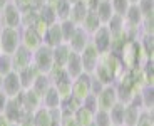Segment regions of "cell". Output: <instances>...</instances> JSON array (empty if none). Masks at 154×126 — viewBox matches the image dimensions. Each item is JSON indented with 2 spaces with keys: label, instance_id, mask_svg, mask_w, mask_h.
I'll return each mask as SVG.
<instances>
[{
  "label": "cell",
  "instance_id": "1",
  "mask_svg": "<svg viewBox=\"0 0 154 126\" xmlns=\"http://www.w3.org/2000/svg\"><path fill=\"white\" fill-rule=\"evenodd\" d=\"M124 71H126V69H124L119 56L111 52V50H107V52L99 54L97 66H96L92 74L104 84V86H109V84H114L116 81L119 79Z\"/></svg>",
  "mask_w": 154,
  "mask_h": 126
},
{
  "label": "cell",
  "instance_id": "2",
  "mask_svg": "<svg viewBox=\"0 0 154 126\" xmlns=\"http://www.w3.org/2000/svg\"><path fill=\"white\" fill-rule=\"evenodd\" d=\"M117 56H119V59L126 71H132L136 67H141V64L146 61L137 40H126Z\"/></svg>",
  "mask_w": 154,
  "mask_h": 126
},
{
  "label": "cell",
  "instance_id": "3",
  "mask_svg": "<svg viewBox=\"0 0 154 126\" xmlns=\"http://www.w3.org/2000/svg\"><path fill=\"white\" fill-rule=\"evenodd\" d=\"M20 46V27H0V50L2 54L15 52Z\"/></svg>",
  "mask_w": 154,
  "mask_h": 126
},
{
  "label": "cell",
  "instance_id": "4",
  "mask_svg": "<svg viewBox=\"0 0 154 126\" xmlns=\"http://www.w3.org/2000/svg\"><path fill=\"white\" fill-rule=\"evenodd\" d=\"M32 64L38 69V73L47 74L54 67V50L47 44H42L34 54H32Z\"/></svg>",
  "mask_w": 154,
  "mask_h": 126
},
{
  "label": "cell",
  "instance_id": "5",
  "mask_svg": "<svg viewBox=\"0 0 154 126\" xmlns=\"http://www.w3.org/2000/svg\"><path fill=\"white\" fill-rule=\"evenodd\" d=\"M4 115H5V118H7L10 123H20V119L27 115V113H25V109H23L22 99H20V94L15 96V98H8V99H7V104H5V109H4Z\"/></svg>",
  "mask_w": 154,
  "mask_h": 126
},
{
  "label": "cell",
  "instance_id": "6",
  "mask_svg": "<svg viewBox=\"0 0 154 126\" xmlns=\"http://www.w3.org/2000/svg\"><path fill=\"white\" fill-rule=\"evenodd\" d=\"M44 44L42 37L34 31V27H20V46L30 52H35Z\"/></svg>",
  "mask_w": 154,
  "mask_h": 126
},
{
  "label": "cell",
  "instance_id": "7",
  "mask_svg": "<svg viewBox=\"0 0 154 126\" xmlns=\"http://www.w3.org/2000/svg\"><path fill=\"white\" fill-rule=\"evenodd\" d=\"M22 91H23V88H22V82H20L19 73L12 71V73L5 74L4 79H2V92L7 98H15Z\"/></svg>",
  "mask_w": 154,
  "mask_h": 126
},
{
  "label": "cell",
  "instance_id": "8",
  "mask_svg": "<svg viewBox=\"0 0 154 126\" xmlns=\"http://www.w3.org/2000/svg\"><path fill=\"white\" fill-rule=\"evenodd\" d=\"M20 15L22 12L17 8L14 2H8L2 8V15H0V27H20Z\"/></svg>",
  "mask_w": 154,
  "mask_h": 126
},
{
  "label": "cell",
  "instance_id": "9",
  "mask_svg": "<svg viewBox=\"0 0 154 126\" xmlns=\"http://www.w3.org/2000/svg\"><path fill=\"white\" fill-rule=\"evenodd\" d=\"M79 56H81V62H82V71L87 74H92L97 66V59H99V52H97L92 42H89Z\"/></svg>",
  "mask_w": 154,
  "mask_h": 126
},
{
  "label": "cell",
  "instance_id": "10",
  "mask_svg": "<svg viewBox=\"0 0 154 126\" xmlns=\"http://www.w3.org/2000/svg\"><path fill=\"white\" fill-rule=\"evenodd\" d=\"M91 42L97 49V52H107L111 50V32H109L107 25H100L92 35H91Z\"/></svg>",
  "mask_w": 154,
  "mask_h": 126
},
{
  "label": "cell",
  "instance_id": "11",
  "mask_svg": "<svg viewBox=\"0 0 154 126\" xmlns=\"http://www.w3.org/2000/svg\"><path fill=\"white\" fill-rule=\"evenodd\" d=\"M87 94H91V74L82 73L79 77L72 81V96L82 103Z\"/></svg>",
  "mask_w": 154,
  "mask_h": 126
},
{
  "label": "cell",
  "instance_id": "12",
  "mask_svg": "<svg viewBox=\"0 0 154 126\" xmlns=\"http://www.w3.org/2000/svg\"><path fill=\"white\" fill-rule=\"evenodd\" d=\"M32 54L34 52H30V50H27L25 47L19 46V49L10 56L12 57V69H14L15 73H20L22 69L30 66L32 64Z\"/></svg>",
  "mask_w": 154,
  "mask_h": 126
},
{
  "label": "cell",
  "instance_id": "13",
  "mask_svg": "<svg viewBox=\"0 0 154 126\" xmlns=\"http://www.w3.org/2000/svg\"><path fill=\"white\" fill-rule=\"evenodd\" d=\"M116 103H117V96H116L114 84L104 86V89H102V91L97 94V106H99V109L109 111Z\"/></svg>",
  "mask_w": 154,
  "mask_h": 126
},
{
  "label": "cell",
  "instance_id": "14",
  "mask_svg": "<svg viewBox=\"0 0 154 126\" xmlns=\"http://www.w3.org/2000/svg\"><path fill=\"white\" fill-rule=\"evenodd\" d=\"M20 99H22L25 113H34L35 109H38V108L42 106V98L34 89H23L20 92Z\"/></svg>",
  "mask_w": 154,
  "mask_h": 126
},
{
  "label": "cell",
  "instance_id": "15",
  "mask_svg": "<svg viewBox=\"0 0 154 126\" xmlns=\"http://www.w3.org/2000/svg\"><path fill=\"white\" fill-rule=\"evenodd\" d=\"M89 42H91V37H89V35L85 34L84 31H82L81 27H77L75 32H74V35L70 37V40L67 42V46L70 47V50H72V52L81 54Z\"/></svg>",
  "mask_w": 154,
  "mask_h": 126
},
{
  "label": "cell",
  "instance_id": "16",
  "mask_svg": "<svg viewBox=\"0 0 154 126\" xmlns=\"http://www.w3.org/2000/svg\"><path fill=\"white\" fill-rule=\"evenodd\" d=\"M44 44H47L49 47H57L59 44H64V39H62V31H60V22H54L50 24L49 29H47V34L44 37Z\"/></svg>",
  "mask_w": 154,
  "mask_h": 126
},
{
  "label": "cell",
  "instance_id": "17",
  "mask_svg": "<svg viewBox=\"0 0 154 126\" xmlns=\"http://www.w3.org/2000/svg\"><path fill=\"white\" fill-rule=\"evenodd\" d=\"M67 71V74H69V77L70 79H75V77H79L84 71H82V62H81V56L77 52H72L70 50V54H69V59H67V64H66V67H64Z\"/></svg>",
  "mask_w": 154,
  "mask_h": 126
},
{
  "label": "cell",
  "instance_id": "18",
  "mask_svg": "<svg viewBox=\"0 0 154 126\" xmlns=\"http://www.w3.org/2000/svg\"><path fill=\"white\" fill-rule=\"evenodd\" d=\"M34 116V124L35 126H50L54 123V115H52V111L47 109V108L40 106L38 109H35L32 113Z\"/></svg>",
  "mask_w": 154,
  "mask_h": 126
},
{
  "label": "cell",
  "instance_id": "19",
  "mask_svg": "<svg viewBox=\"0 0 154 126\" xmlns=\"http://www.w3.org/2000/svg\"><path fill=\"white\" fill-rule=\"evenodd\" d=\"M38 74H40V73H38V69L35 67L34 64H30V66H27L25 69H22V71L19 73L22 88L23 89H30L32 84H34V81H35V77H37Z\"/></svg>",
  "mask_w": 154,
  "mask_h": 126
},
{
  "label": "cell",
  "instance_id": "20",
  "mask_svg": "<svg viewBox=\"0 0 154 126\" xmlns=\"http://www.w3.org/2000/svg\"><path fill=\"white\" fill-rule=\"evenodd\" d=\"M87 5L82 2V0H79V2H75L74 5H70V14H69V20H72L74 24H75L77 27L82 24V20H84V17L87 15Z\"/></svg>",
  "mask_w": 154,
  "mask_h": 126
},
{
  "label": "cell",
  "instance_id": "21",
  "mask_svg": "<svg viewBox=\"0 0 154 126\" xmlns=\"http://www.w3.org/2000/svg\"><path fill=\"white\" fill-rule=\"evenodd\" d=\"M100 25H102V24H100V20H99V19H97L96 12H87V15L84 17V20H82V24H81L79 27H81L82 31H84L85 34H87L89 37H91V35H92Z\"/></svg>",
  "mask_w": 154,
  "mask_h": 126
},
{
  "label": "cell",
  "instance_id": "22",
  "mask_svg": "<svg viewBox=\"0 0 154 126\" xmlns=\"http://www.w3.org/2000/svg\"><path fill=\"white\" fill-rule=\"evenodd\" d=\"M141 115V108L136 104L129 103L124 106V119H122V126H136Z\"/></svg>",
  "mask_w": 154,
  "mask_h": 126
},
{
  "label": "cell",
  "instance_id": "23",
  "mask_svg": "<svg viewBox=\"0 0 154 126\" xmlns=\"http://www.w3.org/2000/svg\"><path fill=\"white\" fill-rule=\"evenodd\" d=\"M94 12H96L97 19L100 20V24H102V25H106V24L111 20V17L114 15V10H112V5H111V2H109V0H100L99 5H97V8Z\"/></svg>",
  "mask_w": 154,
  "mask_h": 126
},
{
  "label": "cell",
  "instance_id": "24",
  "mask_svg": "<svg viewBox=\"0 0 154 126\" xmlns=\"http://www.w3.org/2000/svg\"><path fill=\"white\" fill-rule=\"evenodd\" d=\"M52 50H54V66L55 67H66L69 54H70V47L67 44H59Z\"/></svg>",
  "mask_w": 154,
  "mask_h": 126
},
{
  "label": "cell",
  "instance_id": "25",
  "mask_svg": "<svg viewBox=\"0 0 154 126\" xmlns=\"http://www.w3.org/2000/svg\"><path fill=\"white\" fill-rule=\"evenodd\" d=\"M124 22H126L127 25L141 27V22H143V14H141V10H139L137 4H131V5H129L126 15H124Z\"/></svg>",
  "mask_w": 154,
  "mask_h": 126
},
{
  "label": "cell",
  "instance_id": "26",
  "mask_svg": "<svg viewBox=\"0 0 154 126\" xmlns=\"http://www.w3.org/2000/svg\"><path fill=\"white\" fill-rule=\"evenodd\" d=\"M42 106L47 108V109H57L59 106H60V96H59L57 89L52 86V88L49 89V91L45 92V96L42 98Z\"/></svg>",
  "mask_w": 154,
  "mask_h": 126
},
{
  "label": "cell",
  "instance_id": "27",
  "mask_svg": "<svg viewBox=\"0 0 154 126\" xmlns=\"http://www.w3.org/2000/svg\"><path fill=\"white\" fill-rule=\"evenodd\" d=\"M50 88H52V84H50L47 74H42V73H40L37 77H35V81H34V84H32L30 89H34V91L37 92L40 98H44V96H45V92L49 91Z\"/></svg>",
  "mask_w": 154,
  "mask_h": 126
},
{
  "label": "cell",
  "instance_id": "28",
  "mask_svg": "<svg viewBox=\"0 0 154 126\" xmlns=\"http://www.w3.org/2000/svg\"><path fill=\"white\" fill-rule=\"evenodd\" d=\"M47 77H49V81H50L52 86H57V84L64 82V81H72L69 77V74H67L66 69L64 67H55V66L47 73Z\"/></svg>",
  "mask_w": 154,
  "mask_h": 126
},
{
  "label": "cell",
  "instance_id": "29",
  "mask_svg": "<svg viewBox=\"0 0 154 126\" xmlns=\"http://www.w3.org/2000/svg\"><path fill=\"white\" fill-rule=\"evenodd\" d=\"M139 46H141V50H143L144 57L146 59H152L154 56V35L149 34H143L139 37Z\"/></svg>",
  "mask_w": 154,
  "mask_h": 126
},
{
  "label": "cell",
  "instance_id": "30",
  "mask_svg": "<svg viewBox=\"0 0 154 126\" xmlns=\"http://www.w3.org/2000/svg\"><path fill=\"white\" fill-rule=\"evenodd\" d=\"M74 118H75L77 123H79V126H91L94 123V111L81 106L75 113H74Z\"/></svg>",
  "mask_w": 154,
  "mask_h": 126
},
{
  "label": "cell",
  "instance_id": "31",
  "mask_svg": "<svg viewBox=\"0 0 154 126\" xmlns=\"http://www.w3.org/2000/svg\"><path fill=\"white\" fill-rule=\"evenodd\" d=\"M82 106V103L77 98H74L72 94L67 96V98H64V99H60V106H59V109L62 111V113H69V115H74L79 108Z\"/></svg>",
  "mask_w": 154,
  "mask_h": 126
},
{
  "label": "cell",
  "instance_id": "32",
  "mask_svg": "<svg viewBox=\"0 0 154 126\" xmlns=\"http://www.w3.org/2000/svg\"><path fill=\"white\" fill-rule=\"evenodd\" d=\"M141 74H143V81L147 86H152L154 84V61L152 59H146V61L141 64Z\"/></svg>",
  "mask_w": 154,
  "mask_h": 126
},
{
  "label": "cell",
  "instance_id": "33",
  "mask_svg": "<svg viewBox=\"0 0 154 126\" xmlns=\"http://www.w3.org/2000/svg\"><path fill=\"white\" fill-rule=\"evenodd\" d=\"M54 10H55V17H57V22L69 19L70 14V4L67 0H55L54 4Z\"/></svg>",
  "mask_w": 154,
  "mask_h": 126
},
{
  "label": "cell",
  "instance_id": "34",
  "mask_svg": "<svg viewBox=\"0 0 154 126\" xmlns=\"http://www.w3.org/2000/svg\"><path fill=\"white\" fill-rule=\"evenodd\" d=\"M139 94H141V101H143V109H152L154 106V88L152 86H147V84H144L143 88H141V91H139Z\"/></svg>",
  "mask_w": 154,
  "mask_h": 126
},
{
  "label": "cell",
  "instance_id": "35",
  "mask_svg": "<svg viewBox=\"0 0 154 126\" xmlns=\"http://www.w3.org/2000/svg\"><path fill=\"white\" fill-rule=\"evenodd\" d=\"M109 118H111L112 126H122V119H124V104L116 103L114 106L109 109Z\"/></svg>",
  "mask_w": 154,
  "mask_h": 126
},
{
  "label": "cell",
  "instance_id": "36",
  "mask_svg": "<svg viewBox=\"0 0 154 126\" xmlns=\"http://www.w3.org/2000/svg\"><path fill=\"white\" fill-rule=\"evenodd\" d=\"M38 20V10L37 8H29L23 10L20 15V27H34V24Z\"/></svg>",
  "mask_w": 154,
  "mask_h": 126
},
{
  "label": "cell",
  "instance_id": "37",
  "mask_svg": "<svg viewBox=\"0 0 154 126\" xmlns=\"http://www.w3.org/2000/svg\"><path fill=\"white\" fill-rule=\"evenodd\" d=\"M38 17L44 20V22H47L50 25V24L57 22V17H55V10H54V5L52 4H45L44 7L38 8Z\"/></svg>",
  "mask_w": 154,
  "mask_h": 126
},
{
  "label": "cell",
  "instance_id": "38",
  "mask_svg": "<svg viewBox=\"0 0 154 126\" xmlns=\"http://www.w3.org/2000/svg\"><path fill=\"white\" fill-rule=\"evenodd\" d=\"M77 25L72 22V20H62L60 22V31H62V39H64V44H67V42L70 40V37L74 35V32H75Z\"/></svg>",
  "mask_w": 154,
  "mask_h": 126
},
{
  "label": "cell",
  "instance_id": "39",
  "mask_svg": "<svg viewBox=\"0 0 154 126\" xmlns=\"http://www.w3.org/2000/svg\"><path fill=\"white\" fill-rule=\"evenodd\" d=\"M94 124L96 126H112L111 118H109V111L97 109L94 113Z\"/></svg>",
  "mask_w": 154,
  "mask_h": 126
},
{
  "label": "cell",
  "instance_id": "40",
  "mask_svg": "<svg viewBox=\"0 0 154 126\" xmlns=\"http://www.w3.org/2000/svg\"><path fill=\"white\" fill-rule=\"evenodd\" d=\"M112 5V10H114V14H117V15L124 17L126 15L127 8H129V5H131V2L129 0H109Z\"/></svg>",
  "mask_w": 154,
  "mask_h": 126
},
{
  "label": "cell",
  "instance_id": "41",
  "mask_svg": "<svg viewBox=\"0 0 154 126\" xmlns=\"http://www.w3.org/2000/svg\"><path fill=\"white\" fill-rule=\"evenodd\" d=\"M136 126H154L152 109H141V115H139V119L136 123Z\"/></svg>",
  "mask_w": 154,
  "mask_h": 126
},
{
  "label": "cell",
  "instance_id": "42",
  "mask_svg": "<svg viewBox=\"0 0 154 126\" xmlns=\"http://www.w3.org/2000/svg\"><path fill=\"white\" fill-rule=\"evenodd\" d=\"M141 32H143V34L152 35V32H154V14H149V15L143 17V22H141Z\"/></svg>",
  "mask_w": 154,
  "mask_h": 126
},
{
  "label": "cell",
  "instance_id": "43",
  "mask_svg": "<svg viewBox=\"0 0 154 126\" xmlns=\"http://www.w3.org/2000/svg\"><path fill=\"white\" fill-rule=\"evenodd\" d=\"M12 57L8 54H0V74L5 76V74L12 73Z\"/></svg>",
  "mask_w": 154,
  "mask_h": 126
},
{
  "label": "cell",
  "instance_id": "44",
  "mask_svg": "<svg viewBox=\"0 0 154 126\" xmlns=\"http://www.w3.org/2000/svg\"><path fill=\"white\" fill-rule=\"evenodd\" d=\"M54 88L57 89L60 99H64V98H67V96L72 94V81H64V82L57 84V86H54Z\"/></svg>",
  "mask_w": 154,
  "mask_h": 126
},
{
  "label": "cell",
  "instance_id": "45",
  "mask_svg": "<svg viewBox=\"0 0 154 126\" xmlns=\"http://www.w3.org/2000/svg\"><path fill=\"white\" fill-rule=\"evenodd\" d=\"M137 7L141 10V14L144 15H149V14H154V0H139Z\"/></svg>",
  "mask_w": 154,
  "mask_h": 126
},
{
  "label": "cell",
  "instance_id": "46",
  "mask_svg": "<svg viewBox=\"0 0 154 126\" xmlns=\"http://www.w3.org/2000/svg\"><path fill=\"white\" fill-rule=\"evenodd\" d=\"M82 106L96 113V111L99 109V106H97V96L92 94V92H91V94H87L84 99H82Z\"/></svg>",
  "mask_w": 154,
  "mask_h": 126
},
{
  "label": "cell",
  "instance_id": "47",
  "mask_svg": "<svg viewBox=\"0 0 154 126\" xmlns=\"http://www.w3.org/2000/svg\"><path fill=\"white\" fill-rule=\"evenodd\" d=\"M60 126H79V123L75 121L74 115H69V113H62L60 111V121H59Z\"/></svg>",
  "mask_w": 154,
  "mask_h": 126
},
{
  "label": "cell",
  "instance_id": "48",
  "mask_svg": "<svg viewBox=\"0 0 154 126\" xmlns=\"http://www.w3.org/2000/svg\"><path fill=\"white\" fill-rule=\"evenodd\" d=\"M47 29H49V24L44 22V20L40 19V17H38V20L34 24V31L37 32V34L40 35V37H42V40H44V37H45V34H47Z\"/></svg>",
  "mask_w": 154,
  "mask_h": 126
},
{
  "label": "cell",
  "instance_id": "49",
  "mask_svg": "<svg viewBox=\"0 0 154 126\" xmlns=\"http://www.w3.org/2000/svg\"><path fill=\"white\" fill-rule=\"evenodd\" d=\"M102 89H104V84L100 82V81L97 79V77L94 76V74H91V92L97 96L100 91H102Z\"/></svg>",
  "mask_w": 154,
  "mask_h": 126
},
{
  "label": "cell",
  "instance_id": "50",
  "mask_svg": "<svg viewBox=\"0 0 154 126\" xmlns=\"http://www.w3.org/2000/svg\"><path fill=\"white\" fill-rule=\"evenodd\" d=\"M12 2L17 5V8H19L20 12L29 10V8H34V2H32V0H12Z\"/></svg>",
  "mask_w": 154,
  "mask_h": 126
},
{
  "label": "cell",
  "instance_id": "51",
  "mask_svg": "<svg viewBox=\"0 0 154 126\" xmlns=\"http://www.w3.org/2000/svg\"><path fill=\"white\" fill-rule=\"evenodd\" d=\"M7 96L4 94V92L0 91V115H2V113H4V109H5V104H7Z\"/></svg>",
  "mask_w": 154,
  "mask_h": 126
},
{
  "label": "cell",
  "instance_id": "52",
  "mask_svg": "<svg viewBox=\"0 0 154 126\" xmlns=\"http://www.w3.org/2000/svg\"><path fill=\"white\" fill-rule=\"evenodd\" d=\"M32 2H34V8H37V10L47 4V0H32Z\"/></svg>",
  "mask_w": 154,
  "mask_h": 126
},
{
  "label": "cell",
  "instance_id": "53",
  "mask_svg": "<svg viewBox=\"0 0 154 126\" xmlns=\"http://www.w3.org/2000/svg\"><path fill=\"white\" fill-rule=\"evenodd\" d=\"M0 126H10V121H8L7 118H5V115H4V113L0 115Z\"/></svg>",
  "mask_w": 154,
  "mask_h": 126
},
{
  "label": "cell",
  "instance_id": "54",
  "mask_svg": "<svg viewBox=\"0 0 154 126\" xmlns=\"http://www.w3.org/2000/svg\"><path fill=\"white\" fill-rule=\"evenodd\" d=\"M8 2H10V0H0V10H2V8H4Z\"/></svg>",
  "mask_w": 154,
  "mask_h": 126
},
{
  "label": "cell",
  "instance_id": "55",
  "mask_svg": "<svg viewBox=\"0 0 154 126\" xmlns=\"http://www.w3.org/2000/svg\"><path fill=\"white\" fill-rule=\"evenodd\" d=\"M67 2H69L70 5H74V4H75V2H79V0H67Z\"/></svg>",
  "mask_w": 154,
  "mask_h": 126
},
{
  "label": "cell",
  "instance_id": "56",
  "mask_svg": "<svg viewBox=\"0 0 154 126\" xmlns=\"http://www.w3.org/2000/svg\"><path fill=\"white\" fill-rule=\"evenodd\" d=\"M2 79H4V76L0 74V91H2Z\"/></svg>",
  "mask_w": 154,
  "mask_h": 126
},
{
  "label": "cell",
  "instance_id": "57",
  "mask_svg": "<svg viewBox=\"0 0 154 126\" xmlns=\"http://www.w3.org/2000/svg\"><path fill=\"white\" fill-rule=\"evenodd\" d=\"M50 126H60V124H59V121H54V123H52Z\"/></svg>",
  "mask_w": 154,
  "mask_h": 126
},
{
  "label": "cell",
  "instance_id": "58",
  "mask_svg": "<svg viewBox=\"0 0 154 126\" xmlns=\"http://www.w3.org/2000/svg\"><path fill=\"white\" fill-rule=\"evenodd\" d=\"M47 4H52V5H54V4H55V0H47Z\"/></svg>",
  "mask_w": 154,
  "mask_h": 126
},
{
  "label": "cell",
  "instance_id": "59",
  "mask_svg": "<svg viewBox=\"0 0 154 126\" xmlns=\"http://www.w3.org/2000/svg\"><path fill=\"white\" fill-rule=\"evenodd\" d=\"M10 126H20L19 123H10Z\"/></svg>",
  "mask_w": 154,
  "mask_h": 126
},
{
  "label": "cell",
  "instance_id": "60",
  "mask_svg": "<svg viewBox=\"0 0 154 126\" xmlns=\"http://www.w3.org/2000/svg\"><path fill=\"white\" fill-rule=\"evenodd\" d=\"M129 2H131V4H137L139 0H129Z\"/></svg>",
  "mask_w": 154,
  "mask_h": 126
},
{
  "label": "cell",
  "instance_id": "61",
  "mask_svg": "<svg viewBox=\"0 0 154 126\" xmlns=\"http://www.w3.org/2000/svg\"><path fill=\"white\" fill-rule=\"evenodd\" d=\"M91 126H96V124H94V123H92V124H91Z\"/></svg>",
  "mask_w": 154,
  "mask_h": 126
},
{
  "label": "cell",
  "instance_id": "62",
  "mask_svg": "<svg viewBox=\"0 0 154 126\" xmlns=\"http://www.w3.org/2000/svg\"><path fill=\"white\" fill-rule=\"evenodd\" d=\"M0 15H2V10H0Z\"/></svg>",
  "mask_w": 154,
  "mask_h": 126
}]
</instances>
